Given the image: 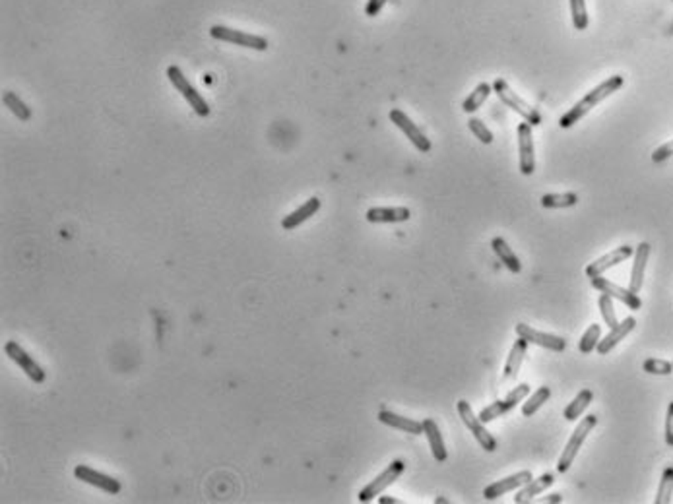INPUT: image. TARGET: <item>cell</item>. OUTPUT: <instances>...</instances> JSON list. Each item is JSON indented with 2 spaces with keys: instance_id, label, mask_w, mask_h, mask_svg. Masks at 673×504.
I'll list each match as a JSON object with an SVG mask.
<instances>
[{
  "instance_id": "1",
  "label": "cell",
  "mask_w": 673,
  "mask_h": 504,
  "mask_svg": "<svg viewBox=\"0 0 673 504\" xmlns=\"http://www.w3.org/2000/svg\"><path fill=\"white\" fill-rule=\"evenodd\" d=\"M623 83H625V80H623V76L619 74L607 78L605 82H602L599 86H596L594 90L588 91V93H586V95H584V98L580 99L575 107H570L567 113L561 117L559 127L565 128V130L575 127L576 122L580 121V119H584V117L590 113L594 107L599 105L604 99L613 95L617 90H621V88H623Z\"/></svg>"
},
{
  "instance_id": "2",
  "label": "cell",
  "mask_w": 673,
  "mask_h": 504,
  "mask_svg": "<svg viewBox=\"0 0 673 504\" xmlns=\"http://www.w3.org/2000/svg\"><path fill=\"white\" fill-rule=\"evenodd\" d=\"M596 425H598V417H596V415H586L583 421L578 423V427L573 430V435L568 438L565 450H563V454L559 456V462H557V471H559V474H567L568 467L573 466V462H575L576 454L583 448L584 440L588 438V435H590L592 429H594Z\"/></svg>"
},
{
  "instance_id": "3",
  "label": "cell",
  "mask_w": 673,
  "mask_h": 504,
  "mask_svg": "<svg viewBox=\"0 0 673 504\" xmlns=\"http://www.w3.org/2000/svg\"><path fill=\"white\" fill-rule=\"evenodd\" d=\"M167 78H169V82L175 86V90L182 93V98L189 101V105L192 107V111H194L198 117H208V115H210L208 101L198 93L197 88H192V83L187 80V76L182 74L181 68L177 66V64H171V66L167 68Z\"/></svg>"
},
{
  "instance_id": "4",
  "label": "cell",
  "mask_w": 673,
  "mask_h": 504,
  "mask_svg": "<svg viewBox=\"0 0 673 504\" xmlns=\"http://www.w3.org/2000/svg\"><path fill=\"white\" fill-rule=\"evenodd\" d=\"M493 91H495V93L499 95L501 101H503V103H505L508 109H513L515 113L520 115V117H522L524 121L528 122V124H532V127H537V124H542V115H539V111H537V109H534L532 105H528L526 101H522V99L518 98V95H516L515 91L510 90V86H508V83L505 82L503 78L495 80V83H493Z\"/></svg>"
},
{
  "instance_id": "5",
  "label": "cell",
  "mask_w": 673,
  "mask_h": 504,
  "mask_svg": "<svg viewBox=\"0 0 673 504\" xmlns=\"http://www.w3.org/2000/svg\"><path fill=\"white\" fill-rule=\"evenodd\" d=\"M456 409H458V415H460L464 425H466V427L472 430V435L476 437L479 446H481L485 452L497 450V440H495V437H493L489 430L485 429L484 421L479 419V415L476 417V414H474V409H472L468 402H466V399H460V402L456 404Z\"/></svg>"
},
{
  "instance_id": "6",
  "label": "cell",
  "mask_w": 673,
  "mask_h": 504,
  "mask_svg": "<svg viewBox=\"0 0 673 504\" xmlns=\"http://www.w3.org/2000/svg\"><path fill=\"white\" fill-rule=\"evenodd\" d=\"M210 35L213 39H218V41H223V43H233V45L247 47V49H254V51H266L268 49V39L262 37V35L233 30V28H227V25H212Z\"/></svg>"
},
{
  "instance_id": "7",
  "label": "cell",
  "mask_w": 673,
  "mask_h": 504,
  "mask_svg": "<svg viewBox=\"0 0 673 504\" xmlns=\"http://www.w3.org/2000/svg\"><path fill=\"white\" fill-rule=\"evenodd\" d=\"M404 469H406V464H404L402 459H394L392 464L386 467L382 474L377 475L369 485H365L363 489H361V493H359V503H371L373 498L378 497L386 487H390V485L404 474Z\"/></svg>"
},
{
  "instance_id": "8",
  "label": "cell",
  "mask_w": 673,
  "mask_h": 504,
  "mask_svg": "<svg viewBox=\"0 0 673 504\" xmlns=\"http://www.w3.org/2000/svg\"><path fill=\"white\" fill-rule=\"evenodd\" d=\"M4 353L6 357H10L12 361L20 367V369L28 375V377L33 380V382L43 384L45 382V370L41 369V365H39L33 357H31L25 349H22V346L18 344V341H6V346H4Z\"/></svg>"
},
{
  "instance_id": "9",
  "label": "cell",
  "mask_w": 673,
  "mask_h": 504,
  "mask_svg": "<svg viewBox=\"0 0 673 504\" xmlns=\"http://www.w3.org/2000/svg\"><path fill=\"white\" fill-rule=\"evenodd\" d=\"M532 124L524 121L518 124V167L524 177L536 171V156H534V134Z\"/></svg>"
},
{
  "instance_id": "10",
  "label": "cell",
  "mask_w": 673,
  "mask_h": 504,
  "mask_svg": "<svg viewBox=\"0 0 673 504\" xmlns=\"http://www.w3.org/2000/svg\"><path fill=\"white\" fill-rule=\"evenodd\" d=\"M516 334H518V338H524L528 344H536V346L544 347V349H551V351H565L567 349V339L561 338V336H555V334H547V332L536 330V328H532L528 324L518 322L516 324Z\"/></svg>"
},
{
  "instance_id": "11",
  "label": "cell",
  "mask_w": 673,
  "mask_h": 504,
  "mask_svg": "<svg viewBox=\"0 0 673 504\" xmlns=\"http://www.w3.org/2000/svg\"><path fill=\"white\" fill-rule=\"evenodd\" d=\"M388 117H390V121H392L396 127L400 128L402 132L406 134V138H408L409 142L414 143V146H416L417 150L421 151V153H427V151H431V140H429V138H427V136L421 132V128L417 127L416 122L411 121V119H409L408 115L404 113V111H400V109H392Z\"/></svg>"
},
{
  "instance_id": "12",
  "label": "cell",
  "mask_w": 673,
  "mask_h": 504,
  "mask_svg": "<svg viewBox=\"0 0 673 504\" xmlns=\"http://www.w3.org/2000/svg\"><path fill=\"white\" fill-rule=\"evenodd\" d=\"M592 287L594 289H598L599 293H607L613 299H617L623 305H627L631 310H638L643 307V301H640V297L638 293H633L631 289H625V287L617 286V283H613L611 279L604 278V276H596V278H590Z\"/></svg>"
},
{
  "instance_id": "13",
  "label": "cell",
  "mask_w": 673,
  "mask_h": 504,
  "mask_svg": "<svg viewBox=\"0 0 673 504\" xmlns=\"http://www.w3.org/2000/svg\"><path fill=\"white\" fill-rule=\"evenodd\" d=\"M631 256H635V249H633V247H628V245H623V247H619V249L611 250V252H607V254H604L602 258H598V260H594L592 264H588V266H586V270H584V274H586L588 278L602 276V274H605L607 270H611V268H615V266H619L621 262L628 260Z\"/></svg>"
},
{
  "instance_id": "14",
  "label": "cell",
  "mask_w": 673,
  "mask_h": 504,
  "mask_svg": "<svg viewBox=\"0 0 673 504\" xmlns=\"http://www.w3.org/2000/svg\"><path fill=\"white\" fill-rule=\"evenodd\" d=\"M74 475L76 479H80V481L88 483V485H93V487H98V489L105 491L107 495H119L121 493V481H117L115 477H109L105 474H99L98 469H91L88 466H76L74 467Z\"/></svg>"
},
{
  "instance_id": "15",
  "label": "cell",
  "mask_w": 673,
  "mask_h": 504,
  "mask_svg": "<svg viewBox=\"0 0 673 504\" xmlns=\"http://www.w3.org/2000/svg\"><path fill=\"white\" fill-rule=\"evenodd\" d=\"M532 479H534L532 471H529V469H522V471H518V474L508 475V477H505V479H499V481L491 483L489 487H485L484 497L487 498V500H495V498L503 497V495L508 493V491H515L518 489V487H524V485H526L528 481H532Z\"/></svg>"
},
{
  "instance_id": "16",
  "label": "cell",
  "mask_w": 673,
  "mask_h": 504,
  "mask_svg": "<svg viewBox=\"0 0 673 504\" xmlns=\"http://www.w3.org/2000/svg\"><path fill=\"white\" fill-rule=\"evenodd\" d=\"M648 258H650V245H648V242H640L635 249V262H633L631 279H628V289H631L633 293H638V291L643 289L644 271H646Z\"/></svg>"
},
{
  "instance_id": "17",
  "label": "cell",
  "mask_w": 673,
  "mask_h": 504,
  "mask_svg": "<svg viewBox=\"0 0 673 504\" xmlns=\"http://www.w3.org/2000/svg\"><path fill=\"white\" fill-rule=\"evenodd\" d=\"M365 218L369 223H404L411 218V211L406 206H394V208H371L367 210Z\"/></svg>"
},
{
  "instance_id": "18",
  "label": "cell",
  "mask_w": 673,
  "mask_h": 504,
  "mask_svg": "<svg viewBox=\"0 0 673 504\" xmlns=\"http://www.w3.org/2000/svg\"><path fill=\"white\" fill-rule=\"evenodd\" d=\"M635 326H636V320L633 318V316H627L623 322H619L617 326H613L611 330H609V334H607L604 339H599L598 341V347H596V349H598V353L599 355L609 353L613 347L617 346L619 341H623L631 332L635 330Z\"/></svg>"
},
{
  "instance_id": "19",
  "label": "cell",
  "mask_w": 673,
  "mask_h": 504,
  "mask_svg": "<svg viewBox=\"0 0 673 504\" xmlns=\"http://www.w3.org/2000/svg\"><path fill=\"white\" fill-rule=\"evenodd\" d=\"M553 483H555V475H553V474L539 475L537 479H532V481L526 483L524 487H520V491L516 493L515 503L516 504L532 503V500H534V497H537L539 493H544V491L549 489Z\"/></svg>"
},
{
  "instance_id": "20",
  "label": "cell",
  "mask_w": 673,
  "mask_h": 504,
  "mask_svg": "<svg viewBox=\"0 0 673 504\" xmlns=\"http://www.w3.org/2000/svg\"><path fill=\"white\" fill-rule=\"evenodd\" d=\"M378 421L382 423V425L392 427V429H400L404 430V433H409V435H423V423L414 421V419H408V417H402V415L394 414V411H388V409L378 411Z\"/></svg>"
},
{
  "instance_id": "21",
  "label": "cell",
  "mask_w": 673,
  "mask_h": 504,
  "mask_svg": "<svg viewBox=\"0 0 673 504\" xmlns=\"http://www.w3.org/2000/svg\"><path fill=\"white\" fill-rule=\"evenodd\" d=\"M318 210H320V200H318L317 196H312V198H309L307 202L303 204L301 208H297L295 211H291L289 216L281 219V227H283L286 231H291V229H295V227H299L301 223H305L309 218H312Z\"/></svg>"
},
{
  "instance_id": "22",
  "label": "cell",
  "mask_w": 673,
  "mask_h": 504,
  "mask_svg": "<svg viewBox=\"0 0 673 504\" xmlns=\"http://www.w3.org/2000/svg\"><path fill=\"white\" fill-rule=\"evenodd\" d=\"M423 435L429 440V446H431L433 456L437 462H447L448 458V452L447 446H445V438L440 435L439 425L435 423V419H425L423 421Z\"/></svg>"
},
{
  "instance_id": "23",
  "label": "cell",
  "mask_w": 673,
  "mask_h": 504,
  "mask_svg": "<svg viewBox=\"0 0 673 504\" xmlns=\"http://www.w3.org/2000/svg\"><path fill=\"white\" fill-rule=\"evenodd\" d=\"M526 351H528V341L524 338H518L515 341V346L510 349V353L507 357V363H505V375L503 378L505 380H513L518 375V370L522 367L524 357H526Z\"/></svg>"
},
{
  "instance_id": "24",
  "label": "cell",
  "mask_w": 673,
  "mask_h": 504,
  "mask_svg": "<svg viewBox=\"0 0 673 504\" xmlns=\"http://www.w3.org/2000/svg\"><path fill=\"white\" fill-rule=\"evenodd\" d=\"M491 249L495 254L499 256V260L505 266H507V270H510L513 274H520L522 271V262H520V258L515 254V250L508 247V242L503 239V237H495L491 241Z\"/></svg>"
},
{
  "instance_id": "25",
  "label": "cell",
  "mask_w": 673,
  "mask_h": 504,
  "mask_svg": "<svg viewBox=\"0 0 673 504\" xmlns=\"http://www.w3.org/2000/svg\"><path fill=\"white\" fill-rule=\"evenodd\" d=\"M592 399H594V392L588 390V388H584L576 394V398L565 407V411H563V417L567 419V421H576L580 415L584 414V409L590 406Z\"/></svg>"
},
{
  "instance_id": "26",
  "label": "cell",
  "mask_w": 673,
  "mask_h": 504,
  "mask_svg": "<svg viewBox=\"0 0 673 504\" xmlns=\"http://www.w3.org/2000/svg\"><path fill=\"white\" fill-rule=\"evenodd\" d=\"M491 90H493V86H489L487 82H481L479 86H476V90L472 91L468 98L464 99V103H462V111L469 115L476 113L477 109H479V107L484 105L485 101L489 99Z\"/></svg>"
},
{
  "instance_id": "27",
  "label": "cell",
  "mask_w": 673,
  "mask_h": 504,
  "mask_svg": "<svg viewBox=\"0 0 673 504\" xmlns=\"http://www.w3.org/2000/svg\"><path fill=\"white\" fill-rule=\"evenodd\" d=\"M578 202V196L575 192H563V194H544L542 196V206L547 210H563V208H573Z\"/></svg>"
},
{
  "instance_id": "28",
  "label": "cell",
  "mask_w": 673,
  "mask_h": 504,
  "mask_svg": "<svg viewBox=\"0 0 673 504\" xmlns=\"http://www.w3.org/2000/svg\"><path fill=\"white\" fill-rule=\"evenodd\" d=\"M549 398H551V388H549V386H539V388L526 399V404H522L524 417H532L534 414H537V409L544 406Z\"/></svg>"
},
{
  "instance_id": "29",
  "label": "cell",
  "mask_w": 673,
  "mask_h": 504,
  "mask_svg": "<svg viewBox=\"0 0 673 504\" xmlns=\"http://www.w3.org/2000/svg\"><path fill=\"white\" fill-rule=\"evenodd\" d=\"M2 103H4L6 109H10L20 121H30L31 119V109L23 103L22 99L16 95L14 91H6V93L2 95Z\"/></svg>"
},
{
  "instance_id": "30",
  "label": "cell",
  "mask_w": 673,
  "mask_h": 504,
  "mask_svg": "<svg viewBox=\"0 0 673 504\" xmlns=\"http://www.w3.org/2000/svg\"><path fill=\"white\" fill-rule=\"evenodd\" d=\"M673 497V466H667L660 479L658 493H656V504H669Z\"/></svg>"
},
{
  "instance_id": "31",
  "label": "cell",
  "mask_w": 673,
  "mask_h": 504,
  "mask_svg": "<svg viewBox=\"0 0 673 504\" xmlns=\"http://www.w3.org/2000/svg\"><path fill=\"white\" fill-rule=\"evenodd\" d=\"M570 4V16H573V25L578 31H584L588 28V10H586V0H568Z\"/></svg>"
},
{
  "instance_id": "32",
  "label": "cell",
  "mask_w": 673,
  "mask_h": 504,
  "mask_svg": "<svg viewBox=\"0 0 673 504\" xmlns=\"http://www.w3.org/2000/svg\"><path fill=\"white\" fill-rule=\"evenodd\" d=\"M599 338H602V326H599V324H592L590 328L583 334L580 344H578V349H580L583 353H590V351H594V349L598 347Z\"/></svg>"
},
{
  "instance_id": "33",
  "label": "cell",
  "mask_w": 673,
  "mask_h": 504,
  "mask_svg": "<svg viewBox=\"0 0 673 504\" xmlns=\"http://www.w3.org/2000/svg\"><path fill=\"white\" fill-rule=\"evenodd\" d=\"M508 411H513V409L508 407V404L505 402V398L497 399V402H493L491 406L484 407V409L479 411V419H481L484 423H491V421H495V419L503 417L505 414H508Z\"/></svg>"
},
{
  "instance_id": "34",
  "label": "cell",
  "mask_w": 673,
  "mask_h": 504,
  "mask_svg": "<svg viewBox=\"0 0 673 504\" xmlns=\"http://www.w3.org/2000/svg\"><path fill=\"white\" fill-rule=\"evenodd\" d=\"M599 312H602V318H604L605 326H617L619 320H617V315H615V307H613V297H609L607 293L599 295V301H598Z\"/></svg>"
},
{
  "instance_id": "35",
  "label": "cell",
  "mask_w": 673,
  "mask_h": 504,
  "mask_svg": "<svg viewBox=\"0 0 673 504\" xmlns=\"http://www.w3.org/2000/svg\"><path fill=\"white\" fill-rule=\"evenodd\" d=\"M643 369L644 373H648V375H662V377H667V375H672L673 373V363L664 361V359H646L643 363Z\"/></svg>"
},
{
  "instance_id": "36",
  "label": "cell",
  "mask_w": 673,
  "mask_h": 504,
  "mask_svg": "<svg viewBox=\"0 0 673 504\" xmlns=\"http://www.w3.org/2000/svg\"><path fill=\"white\" fill-rule=\"evenodd\" d=\"M468 127L469 130H472V134L476 136L479 142L485 143V146L493 143V132L489 130V127H487L484 121H479V119H476V117H472V119L468 121Z\"/></svg>"
},
{
  "instance_id": "37",
  "label": "cell",
  "mask_w": 673,
  "mask_h": 504,
  "mask_svg": "<svg viewBox=\"0 0 673 504\" xmlns=\"http://www.w3.org/2000/svg\"><path fill=\"white\" fill-rule=\"evenodd\" d=\"M672 156H673V140H669V142L662 143L660 148L654 150V153H652V161H654V163H662V161H666V159H669Z\"/></svg>"
},
{
  "instance_id": "38",
  "label": "cell",
  "mask_w": 673,
  "mask_h": 504,
  "mask_svg": "<svg viewBox=\"0 0 673 504\" xmlns=\"http://www.w3.org/2000/svg\"><path fill=\"white\" fill-rule=\"evenodd\" d=\"M664 437H666V444L667 446H672L673 448V402L667 406V414H666V433H664Z\"/></svg>"
},
{
  "instance_id": "39",
  "label": "cell",
  "mask_w": 673,
  "mask_h": 504,
  "mask_svg": "<svg viewBox=\"0 0 673 504\" xmlns=\"http://www.w3.org/2000/svg\"><path fill=\"white\" fill-rule=\"evenodd\" d=\"M388 0H367V6H365V14L369 16V18H375V16L380 14V10L385 8V4Z\"/></svg>"
},
{
  "instance_id": "40",
  "label": "cell",
  "mask_w": 673,
  "mask_h": 504,
  "mask_svg": "<svg viewBox=\"0 0 673 504\" xmlns=\"http://www.w3.org/2000/svg\"><path fill=\"white\" fill-rule=\"evenodd\" d=\"M378 503H380V504H396L398 500H396V498H392V497H380V498H378Z\"/></svg>"
},
{
  "instance_id": "41",
  "label": "cell",
  "mask_w": 673,
  "mask_h": 504,
  "mask_svg": "<svg viewBox=\"0 0 673 504\" xmlns=\"http://www.w3.org/2000/svg\"><path fill=\"white\" fill-rule=\"evenodd\" d=\"M561 500H563L561 495H551L549 498H545V503H561Z\"/></svg>"
}]
</instances>
